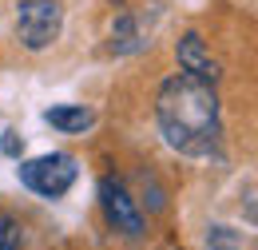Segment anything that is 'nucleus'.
Returning <instances> with one entry per match:
<instances>
[{
  "label": "nucleus",
  "instance_id": "nucleus-1",
  "mask_svg": "<svg viewBox=\"0 0 258 250\" xmlns=\"http://www.w3.org/2000/svg\"><path fill=\"white\" fill-rule=\"evenodd\" d=\"M155 119L163 139L183 151V155H215L223 143V111L215 84L195 80V76H171L155 95Z\"/></svg>",
  "mask_w": 258,
  "mask_h": 250
},
{
  "label": "nucleus",
  "instance_id": "nucleus-2",
  "mask_svg": "<svg viewBox=\"0 0 258 250\" xmlns=\"http://www.w3.org/2000/svg\"><path fill=\"white\" fill-rule=\"evenodd\" d=\"M76 175H80L76 159L60 155V151L20 163V183L32 191V195H40V199H60V195H68L72 183H76Z\"/></svg>",
  "mask_w": 258,
  "mask_h": 250
},
{
  "label": "nucleus",
  "instance_id": "nucleus-3",
  "mask_svg": "<svg viewBox=\"0 0 258 250\" xmlns=\"http://www.w3.org/2000/svg\"><path fill=\"white\" fill-rule=\"evenodd\" d=\"M60 28H64V12L56 0H24L16 8V36L32 52H44L48 44H56Z\"/></svg>",
  "mask_w": 258,
  "mask_h": 250
},
{
  "label": "nucleus",
  "instance_id": "nucleus-4",
  "mask_svg": "<svg viewBox=\"0 0 258 250\" xmlns=\"http://www.w3.org/2000/svg\"><path fill=\"white\" fill-rule=\"evenodd\" d=\"M99 207H103V219H107L111 230H119V234H127V238H139V234H143V215H139L135 199L123 191V183L99 179Z\"/></svg>",
  "mask_w": 258,
  "mask_h": 250
},
{
  "label": "nucleus",
  "instance_id": "nucleus-5",
  "mask_svg": "<svg viewBox=\"0 0 258 250\" xmlns=\"http://www.w3.org/2000/svg\"><path fill=\"white\" fill-rule=\"evenodd\" d=\"M175 56H179V68L195 76V80H207V84H219V60L207 52V44H203V36L199 32H187L183 40H179V48H175Z\"/></svg>",
  "mask_w": 258,
  "mask_h": 250
},
{
  "label": "nucleus",
  "instance_id": "nucleus-6",
  "mask_svg": "<svg viewBox=\"0 0 258 250\" xmlns=\"http://www.w3.org/2000/svg\"><path fill=\"white\" fill-rule=\"evenodd\" d=\"M44 119L56 127V131H64V135H80V131H88L92 127V111L84 107V103H60V107H48L44 111Z\"/></svg>",
  "mask_w": 258,
  "mask_h": 250
},
{
  "label": "nucleus",
  "instance_id": "nucleus-7",
  "mask_svg": "<svg viewBox=\"0 0 258 250\" xmlns=\"http://www.w3.org/2000/svg\"><path fill=\"white\" fill-rule=\"evenodd\" d=\"M111 48H115V52L135 48V24H131V20H119V24H115V32H111Z\"/></svg>",
  "mask_w": 258,
  "mask_h": 250
},
{
  "label": "nucleus",
  "instance_id": "nucleus-8",
  "mask_svg": "<svg viewBox=\"0 0 258 250\" xmlns=\"http://www.w3.org/2000/svg\"><path fill=\"white\" fill-rule=\"evenodd\" d=\"M16 246H20V226L8 215H0V250H16Z\"/></svg>",
  "mask_w": 258,
  "mask_h": 250
},
{
  "label": "nucleus",
  "instance_id": "nucleus-9",
  "mask_svg": "<svg viewBox=\"0 0 258 250\" xmlns=\"http://www.w3.org/2000/svg\"><path fill=\"white\" fill-rule=\"evenodd\" d=\"M0 147H4V155H20V139H16V135H12V131H4V143H0Z\"/></svg>",
  "mask_w": 258,
  "mask_h": 250
}]
</instances>
